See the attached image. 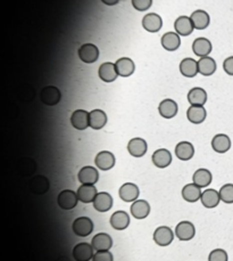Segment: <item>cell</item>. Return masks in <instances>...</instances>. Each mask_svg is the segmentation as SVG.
Masks as SVG:
<instances>
[{"label":"cell","instance_id":"21","mask_svg":"<svg viewBox=\"0 0 233 261\" xmlns=\"http://www.w3.org/2000/svg\"><path fill=\"white\" fill-rule=\"evenodd\" d=\"M162 46L167 52H175L181 46V38L175 32H166L162 36Z\"/></svg>","mask_w":233,"mask_h":261},{"label":"cell","instance_id":"1","mask_svg":"<svg viewBox=\"0 0 233 261\" xmlns=\"http://www.w3.org/2000/svg\"><path fill=\"white\" fill-rule=\"evenodd\" d=\"M72 230L75 235L80 236V238H85L92 233L93 222L88 217H79L73 222Z\"/></svg>","mask_w":233,"mask_h":261},{"label":"cell","instance_id":"16","mask_svg":"<svg viewBox=\"0 0 233 261\" xmlns=\"http://www.w3.org/2000/svg\"><path fill=\"white\" fill-rule=\"evenodd\" d=\"M212 148L216 153L224 154L231 148V140L226 134H218L212 140Z\"/></svg>","mask_w":233,"mask_h":261},{"label":"cell","instance_id":"23","mask_svg":"<svg viewBox=\"0 0 233 261\" xmlns=\"http://www.w3.org/2000/svg\"><path fill=\"white\" fill-rule=\"evenodd\" d=\"M109 222L114 230H124L130 225V217L125 211H116L112 214Z\"/></svg>","mask_w":233,"mask_h":261},{"label":"cell","instance_id":"20","mask_svg":"<svg viewBox=\"0 0 233 261\" xmlns=\"http://www.w3.org/2000/svg\"><path fill=\"white\" fill-rule=\"evenodd\" d=\"M89 124L90 128L95 130L103 129L107 124V116L103 110H92L89 113Z\"/></svg>","mask_w":233,"mask_h":261},{"label":"cell","instance_id":"9","mask_svg":"<svg viewBox=\"0 0 233 261\" xmlns=\"http://www.w3.org/2000/svg\"><path fill=\"white\" fill-rule=\"evenodd\" d=\"M95 163L97 168L103 171H108L115 166V156L108 150H101L96 156Z\"/></svg>","mask_w":233,"mask_h":261},{"label":"cell","instance_id":"3","mask_svg":"<svg viewBox=\"0 0 233 261\" xmlns=\"http://www.w3.org/2000/svg\"><path fill=\"white\" fill-rule=\"evenodd\" d=\"M40 98H41L43 104L48 106H55L60 102L62 94H60L59 89L55 87V86H47V87H44L41 90Z\"/></svg>","mask_w":233,"mask_h":261},{"label":"cell","instance_id":"5","mask_svg":"<svg viewBox=\"0 0 233 261\" xmlns=\"http://www.w3.org/2000/svg\"><path fill=\"white\" fill-rule=\"evenodd\" d=\"M154 242L159 246H167L173 242L174 240V233L172 232L170 227L167 226H161L156 228V230L154 232Z\"/></svg>","mask_w":233,"mask_h":261},{"label":"cell","instance_id":"26","mask_svg":"<svg viewBox=\"0 0 233 261\" xmlns=\"http://www.w3.org/2000/svg\"><path fill=\"white\" fill-rule=\"evenodd\" d=\"M174 28L177 34L181 36H190L194 31V24L191 22V18L188 16H180L174 22Z\"/></svg>","mask_w":233,"mask_h":261},{"label":"cell","instance_id":"11","mask_svg":"<svg viewBox=\"0 0 233 261\" xmlns=\"http://www.w3.org/2000/svg\"><path fill=\"white\" fill-rule=\"evenodd\" d=\"M71 124L77 130H85L90 127L89 112L84 110H76L71 116Z\"/></svg>","mask_w":233,"mask_h":261},{"label":"cell","instance_id":"8","mask_svg":"<svg viewBox=\"0 0 233 261\" xmlns=\"http://www.w3.org/2000/svg\"><path fill=\"white\" fill-rule=\"evenodd\" d=\"M77 179L82 185H95L99 180V174L96 168L87 166L79 171Z\"/></svg>","mask_w":233,"mask_h":261},{"label":"cell","instance_id":"37","mask_svg":"<svg viewBox=\"0 0 233 261\" xmlns=\"http://www.w3.org/2000/svg\"><path fill=\"white\" fill-rule=\"evenodd\" d=\"M221 201L227 203V204H232L233 203V184H226L221 187L219 190Z\"/></svg>","mask_w":233,"mask_h":261},{"label":"cell","instance_id":"29","mask_svg":"<svg viewBox=\"0 0 233 261\" xmlns=\"http://www.w3.org/2000/svg\"><path fill=\"white\" fill-rule=\"evenodd\" d=\"M95 209L99 212H107L113 206V198L106 192H100L97 194L95 201L92 202Z\"/></svg>","mask_w":233,"mask_h":261},{"label":"cell","instance_id":"41","mask_svg":"<svg viewBox=\"0 0 233 261\" xmlns=\"http://www.w3.org/2000/svg\"><path fill=\"white\" fill-rule=\"evenodd\" d=\"M223 70L226 71L227 74L233 76V56L228 57L223 62Z\"/></svg>","mask_w":233,"mask_h":261},{"label":"cell","instance_id":"17","mask_svg":"<svg viewBox=\"0 0 233 261\" xmlns=\"http://www.w3.org/2000/svg\"><path fill=\"white\" fill-rule=\"evenodd\" d=\"M178 110L179 108L177 102L170 98L162 100L158 106V112L164 119H172V118H174L178 114Z\"/></svg>","mask_w":233,"mask_h":261},{"label":"cell","instance_id":"15","mask_svg":"<svg viewBox=\"0 0 233 261\" xmlns=\"http://www.w3.org/2000/svg\"><path fill=\"white\" fill-rule=\"evenodd\" d=\"M153 163L159 169L167 168L172 163V154L169 150L166 148H159L155 150L153 154Z\"/></svg>","mask_w":233,"mask_h":261},{"label":"cell","instance_id":"12","mask_svg":"<svg viewBox=\"0 0 233 261\" xmlns=\"http://www.w3.org/2000/svg\"><path fill=\"white\" fill-rule=\"evenodd\" d=\"M98 76L99 78L104 81V82H114L117 79V71L115 68V64L106 62L103 63L99 66V70H98Z\"/></svg>","mask_w":233,"mask_h":261},{"label":"cell","instance_id":"14","mask_svg":"<svg viewBox=\"0 0 233 261\" xmlns=\"http://www.w3.org/2000/svg\"><path fill=\"white\" fill-rule=\"evenodd\" d=\"M115 68L117 71V74L126 78V76H132L134 71H136V64L131 58L128 57H122V58L117 60L115 63Z\"/></svg>","mask_w":233,"mask_h":261},{"label":"cell","instance_id":"24","mask_svg":"<svg viewBox=\"0 0 233 261\" xmlns=\"http://www.w3.org/2000/svg\"><path fill=\"white\" fill-rule=\"evenodd\" d=\"M207 112L204 106H196L191 105L187 111V118L191 124H200L206 120Z\"/></svg>","mask_w":233,"mask_h":261},{"label":"cell","instance_id":"10","mask_svg":"<svg viewBox=\"0 0 233 261\" xmlns=\"http://www.w3.org/2000/svg\"><path fill=\"white\" fill-rule=\"evenodd\" d=\"M142 26H144L146 31L151 32V34H156L163 26V20L158 14L149 13L145 15L144 18H142Z\"/></svg>","mask_w":233,"mask_h":261},{"label":"cell","instance_id":"39","mask_svg":"<svg viewBox=\"0 0 233 261\" xmlns=\"http://www.w3.org/2000/svg\"><path fill=\"white\" fill-rule=\"evenodd\" d=\"M153 4V0H132V6L139 12H145L149 10Z\"/></svg>","mask_w":233,"mask_h":261},{"label":"cell","instance_id":"33","mask_svg":"<svg viewBox=\"0 0 233 261\" xmlns=\"http://www.w3.org/2000/svg\"><path fill=\"white\" fill-rule=\"evenodd\" d=\"M180 72L187 78H194L198 74V62L194 58H185L180 63Z\"/></svg>","mask_w":233,"mask_h":261},{"label":"cell","instance_id":"22","mask_svg":"<svg viewBox=\"0 0 233 261\" xmlns=\"http://www.w3.org/2000/svg\"><path fill=\"white\" fill-rule=\"evenodd\" d=\"M190 18L192 24H194V28H197V30H205L211 23L210 15H208L207 12L203 10H195L194 13L191 14Z\"/></svg>","mask_w":233,"mask_h":261},{"label":"cell","instance_id":"7","mask_svg":"<svg viewBox=\"0 0 233 261\" xmlns=\"http://www.w3.org/2000/svg\"><path fill=\"white\" fill-rule=\"evenodd\" d=\"M196 234V228L194 224L190 222H179L177 227H175V235L180 240L187 242L195 238Z\"/></svg>","mask_w":233,"mask_h":261},{"label":"cell","instance_id":"28","mask_svg":"<svg viewBox=\"0 0 233 261\" xmlns=\"http://www.w3.org/2000/svg\"><path fill=\"white\" fill-rule=\"evenodd\" d=\"M128 152L134 158H141L147 153V142L142 138H132L128 144Z\"/></svg>","mask_w":233,"mask_h":261},{"label":"cell","instance_id":"31","mask_svg":"<svg viewBox=\"0 0 233 261\" xmlns=\"http://www.w3.org/2000/svg\"><path fill=\"white\" fill-rule=\"evenodd\" d=\"M200 201H202L203 206L207 208V209H213V208L218 206L220 201H221L220 193L215 190L208 188L206 190H204L202 193V198H200Z\"/></svg>","mask_w":233,"mask_h":261},{"label":"cell","instance_id":"36","mask_svg":"<svg viewBox=\"0 0 233 261\" xmlns=\"http://www.w3.org/2000/svg\"><path fill=\"white\" fill-rule=\"evenodd\" d=\"M182 198L186 200L187 202L195 203L202 198V190L200 187H198L195 184H188L182 188Z\"/></svg>","mask_w":233,"mask_h":261},{"label":"cell","instance_id":"35","mask_svg":"<svg viewBox=\"0 0 233 261\" xmlns=\"http://www.w3.org/2000/svg\"><path fill=\"white\" fill-rule=\"evenodd\" d=\"M213 176L210 170L207 169H198L192 176V180H194L195 185H197L200 188H205L211 185Z\"/></svg>","mask_w":233,"mask_h":261},{"label":"cell","instance_id":"4","mask_svg":"<svg viewBox=\"0 0 233 261\" xmlns=\"http://www.w3.org/2000/svg\"><path fill=\"white\" fill-rule=\"evenodd\" d=\"M77 195L75 192H73L72 190H64L60 192L58 194V198H57V203L58 206L62 208L63 210H72L74 209L77 204Z\"/></svg>","mask_w":233,"mask_h":261},{"label":"cell","instance_id":"13","mask_svg":"<svg viewBox=\"0 0 233 261\" xmlns=\"http://www.w3.org/2000/svg\"><path fill=\"white\" fill-rule=\"evenodd\" d=\"M139 188L136 184L133 182H126L123 184L121 186L120 190H118V194H120V198L123 200L124 202H134L137 201V198H139Z\"/></svg>","mask_w":233,"mask_h":261},{"label":"cell","instance_id":"34","mask_svg":"<svg viewBox=\"0 0 233 261\" xmlns=\"http://www.w3.org/2000/svg\"><path fill=\"white\" fill-rule=\"evenodd\" d=\"M216 71V62L214 58H212L210 56L202 57L198 60V72L200 74L210 76L212 74H214Z\"/></svg>","mask_w":233,"mask_h":261},{"label":"cell","instance_id":"30","mask_svg":"<svg viewBox=\"0 0 233 261\" xmlns=\"http://www.w3.org/2000/svg\"><path fill=\"white\" fill-rule=\"evenodd\" d=\"M98 192L95 185H81L76 192L77 198L82 203H91L95 201Z\"/></svg>","mask_w":233,"mask_h":261},{"label":"cell","instance_id":"40","mask_svg":"<svg viewBox=\"0 0 233 261\" xmlns=\"http://www.w3.org/2000/svg\"><path fill=\"white\" fill-rule=\"evenodd\" d=\"M92 261H114V259L109 251H97V254H93Z\"/></svg>","mask_w":233,"mask_h":261},{"label":"cell","instance_id":"38","mask_svg":"<svg viewBox=\"0 0 233 261\" xmlns=\"http://www.w3.org/2000/svg\"><path fill=\"white\" fill-rule=\"evenodd\" d=\"M229 256L223 248H215L208 256V261H228Z\"/></svg>","mask_w":233,"mask_h":261},{"label":"cell","instance_id":"42","mask_svg":"<svg viewBox=\"0 0 233 261\" xmlns=\"http://www.w3.org/2000/svg\"><path fill=\"white\" fill-rule=\"evenodd\" d=\"M101 2H103L105 5H107V6H115L118 2H120V0H101Z\"/></svg>","mask_w":233,"mask_h":261},{"label":"cell","instance_id":"2","mask_svg":"<svg viewBox=\"0 0 233 261\" xmlns=\"http://www.w3.org/2000/svg\"><path fill=\"white\" fill-rule=\"evenodd\" d=\"M79 54L80 60L85 64H92L99 58V50L96 44H84L79 48Z\"/></svg>","mask_w":233,"mask_h":261},{"label":"cell","instance_id":"19","mask_svg":"<svg viewBox=\"0 0 233 261\" xmlns=\"http://www.w3.org/2000/svg\"><path fill=\"white\" fill-rule=\"evenodd\" d=\"M91 246L96 251H109V248L113 246V240L108 234L99 233L93 236Z\"/></svg>","mask_w":233,"mask_h":261},{"label":"cell","instance_id":"6","mask_svg":"<svg viewBox=\"0 0 233 261\" xmlns=\"http://www.w3.org/2000/svg\"><path fill=\"white\" fill-rule=\"evenodd\" d=\"M72 256L75 261H90L93 258V248L87 242L79 243L73 248Z\"/></svg>","mask_w":233,"mask_h":261},{"label":"cell","instance_id":"32","mask_svg":"<svg viewBox=\"0 0 233 261\" xmlns=\"http://www.w3.org/2000/svg\"><path fill=\"white\" fill-rule=\"evenodd\" d=\"M188 102L190 105H196V106H204L207 102V92L205 89L195 87L188 92Z\"/></svg>","mask_w":233,"mask_h":261},{"label":"cell","instance_id":"25","mask_svg":"<svg viewBox=\"0 0 233 261\" xmlns=\"http://www.w3.org/2000/svg\"><path fill=\"white\" fill-rule=\"evenodd\" d=\"M175 156L181 161H189L195 156V148L189 142H181L175 146Z\"/></svg>","mask_w":233,"mask_h":261},{"label":"cell","instance_id":"18","mask_svg":"<svg viewBox=\"0 0 233 261\" xmlns=\"http://www.w3.org/2000/svg\"><path fill=\"white\" fill-rule=\"evenodd\" d=\"M131 214L136 219H145L150 214V206L145 200H137L131 206Z\"/></svg>","mask_w":233,"mask_h":261},{"label":"cell","instance_id":"27","mask_svg":"<svg viewBox=\"0 0 233 261\" xmlns=\"http://www.w3.org/2000/svg\"><path fill=\"white\" fill-rule=\"evenodd\" d=\"M213 50L212 42L206 38H197L192 44V52L198 57H206L211 54Z\"/></svg>","mask_w":233,"mask_h":261}]
</instances>
